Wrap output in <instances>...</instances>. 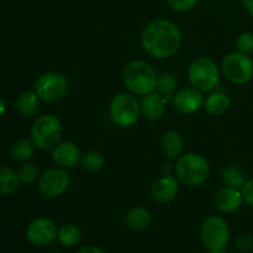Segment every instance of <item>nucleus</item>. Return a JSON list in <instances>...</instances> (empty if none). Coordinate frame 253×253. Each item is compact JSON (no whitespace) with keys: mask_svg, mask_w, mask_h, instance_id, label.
Here are the masks:
<instances>
[{"mask_svg":"<svg viewBox=\"0 0 253 253\" xmlns=\"http://www.w3.org/2000/svg\"><path fill=\"white\" fill-rule=\"evenodd\" d=\"M183 36L179 26L167 19H156L141 32V46L148 56L167 59L174 56L182 46Z\"/></svg>","mask_w":253,"mask_h":253,"instance_id":"1","label":"nucleus"},{"mask_svg":"<svg viewBox=\"0 0 253 253\" xmlns=\"http://www.w3.org/2000/svg\"><path fill=\"white\" fill-rule=\"evenodd\" d=\"M158 76L146 61H131L123 69V83L133 95L145 96L156 91Z\"/></svg>","mask_w":253,"mask_h":253,"instance_id":"2","label":"nucleus"},{"mask_svg":"<svg viewBox=\"0 0 253 253\" xmlns=\"http://www.w3.org/2000/svg\"><path fill=\"white\" fill-rule=\"evenodd\" d=\"M174 173L178 180L187 187H199L209 179V161L200 153H183L177 158Z\"/></svg>","mask_w":253,"mask_h":253,"instance_id":"3","label":"nucleus"},{"mask_svg":"<svg viewBox=\"0 0 253 253\" xmlns=\"http://www.w3.org/2000/svg\"><path fill=\"white\" fill-rule=\"evenodd\" d=\"M63 126L53 114H43L34 121L30 130V137L35 147L42 151L53 150L61 142Z\"/></svg>","mask_w":253,"mask_h":253,"instance_id":"4","label":"nucleus"},{"mask_svg":"<svg viewBox=\"0 0 253 253\" xmlns=\"http://www.w3.org/2000/svg\"><path fill=\"white\" fill-rule=\"evenodd\" d=\"M221 77L220 66L207 56L198 57L188 68V81L193 88L203 91H211L217 86Z\"/></svg>","mask_w":253,"mask_h":253,"instance_id":"5","label":"nucleus"},{"mask_svg":"<svg viewBox=\"0 0 253 253\" xmlns=\"http://www.w3.org/2000/svg\"><path fill=\"white\" fill-rule=\"evenodd\" d=\"M109 115L116 126L123 128L132 127L140 120L141 103L132 93H119L111 99Z\"/></svg>","mask_w":253,"mask_h":253,"instance_id":"6","label":"nucleus"},{"mask_svg":"<svg viewBox=\"0 0 253 253\" xmlns=\"http://www.w3.org/2000/svg\"><path fill=\"white\" fill-rule=\"evenodd\" d=\"M221 74L235 85H245L253 78V61L242 52H231L222 58L220 64Z\"/></svg>","mask_w":253,"mask_h":253,"instance_id":"7","label":"nucleus"},{"mask_svg":"<svg viewBox=\"0 0 253 253\" xmlns=\"http://www.w3.org/2000/svg\"><path fill=\"white\" fill-rule=\"evenodd\" d=\"M68 78L61 72L51 71L41 74L35 83V91L44 103H57L67 95Z\"/></svg>","mask_w":253,"mask_h":253,"instance_id":"8","label":"nucleus"},{"mask_svg":"<svg viewBox=\"0 0 253 253\" xmlns=\"http://www.w3.org/2000/svg\"><path fill=\"white\" fill-rule=\"evenodd\" d=\"M200 239L209 251L225 250L230 241V229L226 220L217 215H211L203 221Z\"/></svg>","mask_w":253,"mask_h":253,"instance_id":"9","label":"nucleus"},{"mask_svg":"<svg viewBox=\"0 0 253 253\" xmlns=\"http://www.w3.org/2000/svg\"><path fill=\"white\" fill-rule=\"evenodd\" d=\"M71 185V175L61 167L47 169L39 178V192L44 198H57L63 194Z\"/></svg>","mask_w":253,"mask_h":253,"instance_id":"10","label":"nucleus"},{"mask_svg":"<svg viewBox=\"0 0 253 253\" xmlns=\"http://www.w3.org/2000/svg\"><path fill=\"white\" fill-rule=\"evenodd\" d=\"M57 235L58 229L48 217H37L27 225V240L36 246H46L52 244L57 240Z\"/></svg>","mask_w":253,"mask_h":253,"instance_id":"11","label":"nucleus"},{"mask_svg":"<svg viewBox=\"0 0 253 253\" xmlns=\"http://www.w3.org/2000/svg\"><path fill=\"white\" fill-rule=\"evenodd\" d=\"M204 96L202 91L193 86L178 89L173 95V105L179 113L192 115L198 113L204 106Z\"/></svg>","mask_w":253,"mask_h":253,"instance_id":"12","label":"nucleus"},{"mask_svg":"<svg viewBox=\"0 0 253 253\" xmlns=\"http://www.w3.org/2000/svg\"><path fill=\"white\" fill-rule=\"evenodd\" d=\"M179 192V180L172 174L161 175L151 185V197L158 204H167L175 199Z\"/></svg>","mask_w":253,"mask_h":253,"instance_id":"13","label":"nucleus"},{"mask_svg":"<svg viewBox=\"0 0 253 253\" xmlns=\"http://www.w3.org/2000/svg\"><path fill=\"white\" fill-rule=\"evenodd\" d=\"M82 158L81 148L71 141H61L52 150V160L57 167L69 169L79 163Z\"/></svg>","mask_w":253,"mask_h":253,"instance_id":"14","label":"nucleus"},{"mask_svg":"<svg viewBox=\"0 0 253 253\" xmlns=\"http://www.w3.org/2000/svg\"><path fill=\"white\" fill-rule=\"evenodd\" d=\"M244 203L241 189L226 187L219 189L214 197V205L220 212H235Z\"/></svg>","mask_w":253,"mask_h":253,"instance_id":"15","label":"nucleus"},{"mask_svg":"<svg viewBox=\"0 0 253 253\" xmlns=\"http://www.w3.org/2000/svg\"><path fill=\"white\" fill-rule=\"evenodd\" d=\"M167 99L157 91L147 94L142 98L141 103V115L150 121H158L165 116L167 109Z\"/></svg>","mask_w":253,"mask_h":253,"instance_id":"16","label":"nucleus"},{"mask_svg":"<svg viewBox=\"0 0 253 253\" xmlns=\"http://www.w3.org/2000/svg\"><path fill=\"white\" fill-rule=\"evenodd\" d=\"M161 146L165 156L169 160H177L183 155L184 150V137L179 131L169 130L165 132L161 140Z\"/></svg>","mask_w":253,"mask_h":253,"instance_id":"17","label":"nucleus"},{"mask_svg":"<svg viewBox=\"0 0 253 253\" xmlns=\"http://www.w3.org/2000/svg\"><path fill=\"white\" fill-rule=\"evenodd\" d=\"M152 221L151 212L143 207H133L126 212L125 222L133 231H143Z\"/></svg>","mask_w":253,"mask_h":253,"instance_id":"18","label":"nucleus"},{"mask_svg":"<svg viewBox=\"0 0 253 253\" xmlns=\"http://www.w3.org/2000/svg\"><path fill=\"white\" fill-rule=\"evenodd\" d=\"M230 106H231V100L227 94L222 91H214L207 96L203 108L210 115H222L229 110Z\"/></svg>","mask_w":253,"mask_h":253,"instance_id":"19","label":"nucleus"},{"mask_svg":"<svg viewBox=\"0 0 253 253\" xmlns=\"http://www.w3.org/2000/svg\"><path fill=\"white\" fill-rule=\"evenodd\" d=\"M40 100L41 99L39 98V95H37L35 90L24 91V93L20 94L16 100L17 111L24 118L34 116L40 108Z\"/></svg>","mask_w":253,"mask_h":253,"instance_id":"20","label":"nucleus"},{"mask_svg":"<svg viewBox=\"0 0 253 253\" xmlns=\"http://www.w3.org/2000/svg\"><path fill=\"white\" fill-rule=\"evenodd\" d=\"M221 180L226 187L241 189L246 183V173L237 166H227L221 170Z\"/></svg>","mask_w":253,"mask_h":253,"instance_id":"21","label":"nucleus"},{"mask_svg":"<svg viewBox=\"0 0 253 253\" xmlns=\"http://www.w3.org/2000/svg\"><path fill=\"white\" fill-rule=\"evenodd\" d=\"M82 231L77 225L74 224H64L58 229V239L59 244L66 247H73L81 241Z\"/></svg>","mask_w":253,"mask_h":253,"instance_id":"22","label":"nucleus"},{"mask_svg":"<svg viewBox=\"0 0 253 253\" xmlns=\"http://www.w3.org/2000/svg\"><path fill=\"white\" fill-rule=\"evenodd\" d=\"M19 177L5 166H0V195L11 194L19 188Z\"/></svg>","mask_w":253,"mask_h":253,"instance_id":"23","label":"nucleus"},{"mask_svg":"<svg viewBox=\"0 0 253 253\" xmlns=\"http://www.w3.org/2000/svg\"><path fill=\"white\" fill-rule=\"evenodd\" d=\"M178 90V79L175 78L174 74L172 73H162L158 76L157 88L156 91L160 93L161 95L165 96L167 100L173 99L175 91Z\"/></svg>","mask_w":253,"mask_h":253,"instance_id":"24","label":"nucleus"},{"mask_svg":"<svg viewBox=\"0 0 253 253\" xmlns=\"http://www.w3.org/2000/svg\"><path fill=\"white\" fill-rule=\"evenodd\" d=\"M81 168L86 173H96L104 167L105 165V158L100 152L96 151H90L86 152L85 155L82 156L81 161H79Z\"/></svg>","mask_w":253,"mask_h":253,"instance_id":"25","label":"nucleus"},{"mask_svg":"<svg viewBox=\"0 0 253 253\" xmlns=\"http://www.w3.org/2000/svg\"><path fill=\"white\" fill-rule=\"evenodd\" d=\"M35 153V145L31 140H19L12 145L11 147V156L14 160L19 162H27L34 157Z\"/></svg>","mask_w":253,"mask_h":253,"instance_id":"26","label":"nucleus"},{"mask_svg":"<svg viewBox=\"0 0 253 253\" xmlns=\"http://www.w3.org/2000/svg\"><path fill=\"white\" fill-rule=\"evenodd\" d=\"M19 180L24 184H32L40 178V170L34 163H25L16 172Z\"/></svg>","mask_w":253,"mask_h":253,"instance_id":"27","label":"nucleus"},{"mask_svg":"<svg viewBox=\"0 0 253 253\" xmlns=\"http://www.w3.org/2000/svg\"><path fill=\"white\" fill-rule=\"evenodd\" d=\"M236 48L239 52L250 54L253 52V34L242 32L236 39Z\"/></svg>","mask_w":253,"mask_h":253,"instance_id":"28","label":"nucleus"},{"mask_svg":"<svg viewBox=\"0 0 253 253\" xmlns=\"http://www.w3.org/2000/svg\"><path fill=\"white\" fill-rule=\"evenodd\" d=\"M199 0H167V4L173 11L175 12H187L190 11Z\"/></svg>","mask_w":253,"mask_h":253,"instance_id":"29","label":"nucleus"},{"mask_svg":"<svg viewBox=\"0 0 253 253\" xmlns=\"http://www.w3.org/2000/svg\"><path fill=\"white\" fill-rule=\"evenodd\" d=\"M235 246L241 252H249L253 249V239L250 235L242 234L235 241Z\"/></svg>","mask_w":253,"mask_h":253,"instance_id":"30","label":"nucleus"},{"mask_svg":"<svg viewBox=\"0 0 253 253\" xmlns=\"http://www.w3.org/2000/svg\"><path fill=\"white\" fill-rule=\"evenodd\" d=\"M241 192L242 197H244V202L253 208V178H250V179L246 180L244 187L241 188Z\"/></svg>","mask_w":253,"mask_h":253,"instance_id":"31","label":"nucleus"},{"mask_svg":"<svg viewBox=\"0 0 253 253\" xmlns=\"http://www.w3.org/2000/svg\"><path fill=\"white\" fill-rule=\"evenodd\" d=\"M76 253H105V252L96 246H85L79 249Z\"/></svg>","mask_w":253,"mask_h":253,"instance_id":"32","label":"nucleus"},{"mask_svg":"<svg viewBox=\"0 0 253 253\" xmlns=\"http://www.w3.org/2000/svg\"><path fill=\"white\" fill-rule=\"evenodd\" d=\"M244 2L245 10L247 11V14L253 16V0H242Z\"/></svg>","mask_w":253,"mask_h":253,"instance_id":"33","label":"nucleus"},{"mask_svg":"<svg viewBox=\"0 0 253 253\" xmlns=\"http://www.w3.org/2000/svg\"><path fill=\"white\" fill-rule=\"evenodd\" d=\"M5 109H6V105H5V101L0 98V116L5 113Z\"/></svg>","mask_w":253,"mask_h":253,"instance_id":"34","label":"nucleus"},{"mask_svg":"<svg viewBox=\"0 0 253 253\" xmlns=\"http://www.w3.org/2000/svg\"><path fill=\"white\" fill-rule=\"evenodd\" d=\"M209 253H226L224 250H217V251H209Z\"/></svg>","mask_w":253,"mask_h":253,"instance_id":"35","label":"nucleus"},{"mask_svg":"<svg viewBox=\"0 0 253 253\" xmlns=\"http://www.w3.org/2000/svg\"><path fill=\"white\" fill-rule=\"evenodd\" d=\"M251 58H252V61H253V52H252V56H251Z\"/></svg>","mask_w":253,"mask_h":253,"instance_id":"36","label":"nucleus"},{"mask_svg":"<svg viewBox=\"0 0 253 253\" xmlns=\"http://www.w3.org/2000/svg\"><path fill=\"white\" fill-rule=\"evenodd\" d=\"M52 253H59V252H52Z\"/></svg>","mask_w":253,"mask_h":253,"instance_id":"37","label":"nucleus"}]
</instances>
